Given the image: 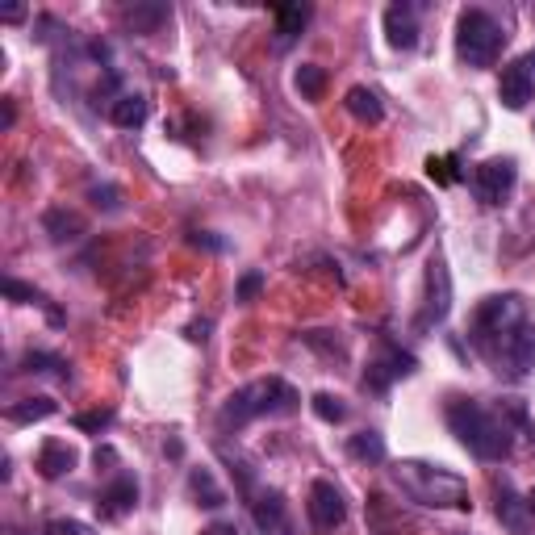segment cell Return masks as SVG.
Returning <instances> with one entry per match:
<instances>
[{
	"mask_svg": "<svg viewBox=\"0 0 535 535\" xmlns=\"http://www.w3.org/2000/svg\"><path fill=\"white\" fill-rule=\"evenodd\" d=\"M189 494H193L197 506H205V510L226 506V490L214 481V473H209V469H189Z\"/></svg>",
	"mask_w": 535,
	"mask_h": 535,
	"instance_id": "18",
	"label": "cell"
},
{
	"mask_svg": "<svg viewBox=\"0 0 535 535\" xmlns=\"http://www.w3.org/2000/svg\"><path fill=\"white\" fill-rule=\"evenodd\" d=\"M502 46H506V30H502V21L494 13L464 9L456 17V55H460V63L494 67L498 55H502Z\"/></svg>",
	"mask_w": 535,
	"mask_h": 535,
	"instance_id": "5",
	"label": "cell"
},
{
	"mask_svg": "<svg viewBox=\"0 0 535 535\" xmlns=\"http://www.w3.org/2000/svg\"><path fill=\"white\" fill-rule=\"evenodd\" d=\"M0 17H5V21H21V17H26V9H21V5H9V9L0 13Z\"/></svg>",
	"mask_w": 535,
	"mask_h": 535,
	"instance_id": "36",
	"label": "cell"
},
{
	"mask_svg": "<svg viewBox=\"0 0 535 535\" xmlns=\"http://www.w3.org/2000/svg\"><path fill=\"white\" fill-rule=\"evenodd\" d=\"M310 410L322 418V423H343V418H347V406L335 398V393H314V398H310Z\"/></svg>",
	"mask_w": 535,
	"mask_h": 535,
	"instance_id": "24",
	"label": "cell"
},
{
	"mask_svg": "<svg viewBox=\"0 0 535 535\" xmlns=\"http://www.w3.org/2000/svg\"><path fill=\"white\" fill-rule=\"evenodd\" d=\"M519 180V164L510 155H498V159H485V164L473 168V193L481 205H502L510 197Z\"/></svg>",
	"mask_w": 535,
	"mask_h": 535,
	"instance_id": "6",
	"label": "cell"
},
{
	"mask_svg": "<svg viewBox=\"0 0 535 535\" xmlns=\"http://www.w3.org/2000/svg\"><path fill=\"white\" fill-rule=\"evenodd\" d=\"M76 448L67 444V439H46V444L38 448V460H34V469L46 477V481H59V477H67L76 469Z\"/></svg>",
	"mask_w": 535,
	"mask_h": 535,
	"instance_id": "12",
	"label": "cell"
},
{
	"mask_svg": "<svg viewBox=\"0 0 535 535\" xmlns=\"http://www.w3.org/2000/svg\"><path fill=\"white\" fill-rule=\"evenodd\" d=\"M385 38L393 51H410L418 42V17H414V5H389L385 9Z\"/></svg>",
	"mask_w": 535,
	"mask_h": 535,
	"instance_id": "14",
	"label": "cell"
},
{
	"mask_svg": "<svg viewBox=\"0 0 535 535\" xmlns=\"http://www.w3.org/2000/svg\"><path fill=\"white\" fill-rule=\"evenodd\" d=\"M189 339H193V343H205V339H209V322H205V318L189 327Z\"/></svg>",
	"mask_w": 535,
	"mask_h": 535,
	"instance_id": "34",
	"label": "cell"
},
{
	"mask_svg": "<svg viewBox=\"0 0 535 535\" xmlns=\"http://www.w3.org/2000/svg\"><path fill=\"white\" fill-rule=\"evenodd\" d=\"M260 289H264V272H243V281H239V289H235V301H255L260 297Z\"/></svg>",
	"mask_w": 535,
	"mask_h": 535,
	"instance_id": "29",
	"label": "cell"
},
{
	"mask_svg": "<svg viewBox=\"0 0 535 535\" xmlns=\"http://www.w3.org/2000/svg\"><path fill=\"white\" fill-rule=\"evenodd\" d=\"M306 21H310V5H281L276 9V46L285 51V46L306 30Z\"/></svg>",
	"mask_w": 535,
	"mask_h": 535,
	"instance_id": "19",
	"label": "cell"
},
{
	"mask_svg": "<svg viewBox=\"0 0 535 535\" xmlns=\"http://www.w3.org/2000/svg\"><path fill=\"white\" fill-rule=\"evenodd\" d=\"M134 502H138V481L130 477V473H118L113 477L105 490H101V498H97V515L101 519H126L130 510H134Z\"/></svg>",
	"mask_w": 535,
	"mask_h": 535,
	"instance_id": "11",
	"label": "cell"
},
{
	"mask_svg": "<svg viewBox=\"0 0 535 535\" xmlns=\"http://www.w3.org/2000/svg\"><path fill=\"white\" fill-rule=\"evenodd\" d=\"M293 84H297V92H301L306 101H322V92H327V72H322L318 63H301L297 76H293Z\"/></svg>",
	"mask_w": 535,
	"mask_h": 535,
	"instance_id": "23",
	"label": "cell"
},
{
	"mask_svg": "<svg viewBox=\"0 0 535 535\" xmlns=\"http://www.w3.org/2000/svg\"><path fill=\"white\" fill-rule=\"evenodd\" d=\"M5 297L9 301H21V306H46V297L38 289H30V285H21L17 276H9V281H5Z\"/></svg>",
	"mask_w": 535,
	"mask_h": 535,
	"instance_id": "28",
	"label": "cell"
},
{
	"mask_svg": "<svg viewBox=\"0 0 535 535\" xmlns=\"http://www.w3.org/2000/svg\"><path fill=\"white\" fill-rule=\"evenodd\" d=\"M452 314V276L444 260L427 264V293H423V314H418V331L439 327Z\"/></svg>",
	"mask_w": 535,
	"mask_h": 535,
	"instance_id": "8",
	"label": "cell"
},
{
	"mask_svg": "<svg viewBox=\"0 0 535 535\" xmlns=\"http://www.w3.org/2000/svg\"><path fill=\"white\" fill-rule=\"evenodd\" d=\"M469 343L498 377L523 381L535 368V322L519 293H494L473 310Z\"/></svg>",
	"mask_w": 535,
	"mask_h": 535,
	"instance_id": "1",
	"label": "cell"
},
{
	"mask_svg": "<svg viewBox=\"0 0 535 535\" xmlns=\"http://www.w3.org/2000/svg\"><path fill=\"white\" fill-rule=\"evenodd\" d=\"M527 506H531V510H535V490H531V494H527Z\"/></svg>",
	"mask_w": 535,
	"mask_h": 535,
	"instance_id": "37",
	"label": "cell"
},
{
	"mask_svg": "<svg viewBox=\"0 0 535 535\" xmlns=\"http://www.w3.org/2000/svg\"><path fill=\"white\" fill-rule=\"evenodd\" d=\"M535 97V51L519 55V59H510L502 67V80H498V101L510 109V113H519L527 109V101Z\"/></svg>",
	"mask_w": 535,
	"mask_h": 535,
	"instance_id": "7",
	"label": "cell"
},
{
	"mask_svg": "<svg viewBox=\"0 0 535 535\" xmlns=\"http://www.w3.org/2000/svg\"><path fill=\"white\" fill-rule=\"evenodd\" d=\"M393 481L402 485V494L418 506L431 510H473L469 498V481L460 473L444 469V464H427V460H402L393 469Z\"/></svg>",
	"mask_w": 535,
	"mask_h": 535,
	"instance_id": "3",
	"label": "cell"
},
{
	"mask_svg": "<svg viewBox=\"0 0 535 535\" xmlns=\"http://www.w3.org/2000/svg\"><path fill=\"white\" fill-rule=\"evenodd\" d=\"M126 21H130V26H134L138 34H151V30L159 26V21H168V9H164V5H155V9H130Z\"/></svg>",
	"mask_w": 535,
	"mask_h": 535,
	"instance_id": "25",
	"label": "cell"
},
{
	"mask_svg": "<svg viewBox=\"0 0 535 535\" xmlns=\"http://www.w3.org/2000/svg\"><path fill=\"white\" fill-rule=\"evenodd\" d=\"M347 456L360 460V464H381L385 460V439L377 431H356L347 439Z\"/></svg>",
	"mask_w": 535,
	"mask_h": 535,
	"instance_id": "21",
	"label": "cell"
},
{
	"mask_svg": "<svg viewBox=\"0 0 535 535\" xmlns=\"http://www.w3.org/2000/svg\"><path fill=\"white\" fill-rule=\"evenodd\" d=\"M343 105H347V113H352L356 122H364V126H377V122L385 118V105H381V97H377V92H372V88H364V84L347 88Z\"/></svg>",
	"mask_w": 535,
	"mask_h": 535,
	"instance_id": "16",
	"label": "cell"
},
{
	"mask_svg": "<svg viewBox=\"0 0 535 535\" xmlns=\"http://www.w3.org/2000/svg\"><path fill=\"white\" fill-rule=\"evenodd\" d=\"M306 506H310L314 527H322V531H335V527L347 519V502H343V494H339L335 481H314Z\"/></svg>",
	"mask_w": 535,
	"mask_h": 535,
	"instance_id": "10",
	"label": "cell"
},
{
	"mask_svg": "<svg viewBox=\"0 0 535 535\" xmlns=\"http://www.w3.org/2000/svg\"><path fill=\"white\" fill-rule=\"evenodd\" d=\"M46 535H88V527H80L76 519H55L46 523Z\"/></svg>",
	"mask_w": 535,
	"mask_h": 535,
	"instance_id": "32",
	"label": "cell"
},
{
	"mask_svg": "<svg viewBox=\"0 0 535 535\" xmlns=\"http://www.w3.org/2000/svg\"><path fill=\"white\" fill-rule=\"evenodd\" d=\"M414 368H418V360H414L410 352H402V347H385V352L368 364V372H364V389L385 393L398 377H410Z\"/></svg>",
	"mask_w": 535,
	"mask_h": 535,
	"instance_id": "9",
	"label": "cell"
},
{
	"mask_svg": "<svg viewBox=\"0 0 535 535\" xmlns=\"http://www.w3.org/2000/svg\"><path fill=\"white\" fill-rule=\"evenodd\" d=\"M92 460H97V469H101V464H113L118 456H113V448H97V452H92Z\"/></svg>",
	"mask_w": 535,
	"mask_h": 535,
	"instance_id": "35",
	"label": "cell"
},
{
	"mask_svg": "<svg viewBox=\"0 0 535 535\" xmlns=\"http://www.w3.org/2000/svg\"><path fill=\"white\" fill-rule=\"evenodd\" d=\"M92 201H97L101 209H122V193L113 189V184H105V189H92Z\"/></svg>",
	"mask_w": 535,
	"mask_h": 535,
	"instance_id": "31",
	"label": "cell"
},
{
	"mask_svg": "<svg viewBox=\"0 0 535 535\" xmlns=\"http://www.w3.org/2000/svg\"><path fill=\"white\" fill-rule=\"evenodd\" d=\"M301 406L297 389L281 377H264V381H251L243 389H235L218 410V427L222 431H243L255 418H268V414H293Z\"/></svg>",
	"mask_w": 535,
	"mask_h": 535,
	"instance_id": "4",
	"label": "cell"
},
{
	"mask_svg": "<svg viewBox=\"0 0 535 535\" xmlns=\"http://www.w3.org/2000/svg\"><path fill=\"white\" fill-rule=\"evenodd\" d=\"M147 113H151L147 97H138V92H122V97L109 105V122L122 126V130H138L147 122Z\"/></svg>",
	"mask_w": 535,
	"mask_h": 535,
	"instance_id": "17",
	"label": "cell"
},
{
	"mask_svg": "<svg viewBox=\"0 0 535 535\" xmlns=\"http://www.w3.org/2000/svg\"><path fill=\"white\" fill-rule=\"evenodd\" d=\"M444 418H448L452 435L477 460H506L510 452H515V435L519 439H535V423L527 418V406L515 402V398L498 402V410L481 406L473 398H452Z\"/></svg>",
	"mask_w": 535,
	"mask_h": 535,
	"instance_id": "2",
	"label": "cell"
},
{
	"mask_svg": "<svg viewBox=\"0 0 535 535\" xmlns=\"http://www.w3.org/2000/svg\"><path fill=\"white\" fill-rule=\"evenodd\" d=\"M251 519L260 527V535H289V510H285V498L268 490L251 502Z\"/></svg>",
	"mask_w": 535,
	"mask_h": 535,
	"instance_id": "13",
	"label": "cell"
},
{
	"mask_svg": "<svg viewBox=\"0 0 535 535\" xmlns=\"http://www.w3.org/2000/svg\"><path fill=\"white\" fill-rule=\"evenodd\" d=\"M42 226L51 230V239H55V243H72V239L84 235V218L72 214V209H46Z\"/></svg>",
	"mask_w": 535,
	"mask_h": 535,
	"instance_id": "20",
	"label": "cell"
},
{
	"mask_svg": "<svg viewBox=\"0 0 535 535\" xmlns=\"http://www.w3.org/2000/svg\"><path fill=\"white\" fill-rule=\"evenodd\" d=\"M113 423V410H97V414H76V427L80 431H101Z\"/></svg>",
	"mask_w": 535,
	"mask_h": 535,
	"instance_id": "30",
	"label": "cell"
},
{
	"mask_svg": "<svg viewBox=\"0 0 535 535\" xmlns=\"http://www.w3.org/2000/svg\"><path fill=\"white\" fill-rule=\"evenodd\" d=\"M527 498H519L515 490H510V481L498 485V519L510 535H531V519H527Z\"/></svg>",
	"mask_w": 535,
	"mask_h": 535,
	"instance_id": "15",
	"label": "cell"
},
{
	"mask_svg": "<svg viewBox=\"0 0 535 535\" xmlns=\"http://www.w3.org/2000/svg\"><path fill=\"white\" fill-rule=\"evenodd\" d=\"M427 176L435 180V184H456L460 180V172H456V155H431L427 159Z\"/></svg>",
	"mask_w": 535,
	"mask_h": 535,
	"instance_id": "27",
	"label": "cell"
},
{
	"mask_svg": "<svg viewBox=\"0 0 535 535\" xmlns=\"http://www.w3.org/2000/svg\"><path fill=\"white\" fill-rule=\"evenodd\" d=\"M21 364H26V372H55L59 381H67V364L59 356H51V352H30Z\"/></svg>",
	"mask_w": 535,
	"mask_h": 535,
	"instance_id": "26",
	"label": "cell"
},
{
	"mask_svg": "<svg viewBox=\"0 0 535 535\" xmlns=\"http://www.w3.org/2000/svg\"><path fill=\"white\" fill-rule=\"evenodd\" d=\"M201 535H239V527L235 523H209Z\"/></svg>",
	"mask_w": 535,
	"mask_h": 535,
	"instance_id": "33",
	"label": "cell"
},
{
	"mask_svg": "<svg viewBox=\"0 0 535 535\" xmlns=\"http://www.w3.org/2000/svg\"><path fill=\"white\" fill-rule=\"evenodd\" d=\"M59 406L51 402V398H21V402H13L5 414H9V423H17V427H26V423H42V418H51Z\"/></svg>",
	"mask_w": 535,
	"mask_h": 535,
	"instance_id": "22",
	"label": "cell"
}]
</instances>
